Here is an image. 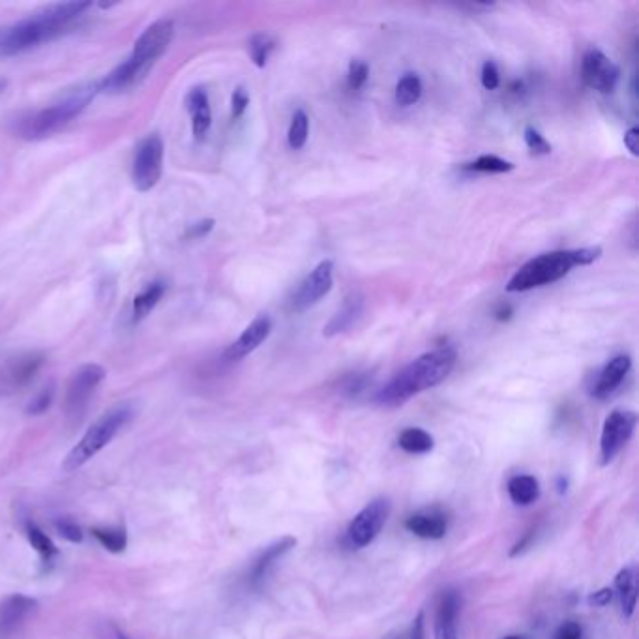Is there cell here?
I'll use <instances>...</instances> for the list:
<instances>
[{"label":"cell","instance_id":"obj_3","mask_svg":"<svg viewBox=\"0 0 639 639\" xmlns=\"http://www.w3.org/2000/svg\"><path fill=\"white\" fill-rule=\"evenodd\" d=\"M175 38V23L171 19H158L135 40L130 57L119 64L111 74L100 81V92H122L132 89L152 66L164 57Z\"/></svg>","mask_w":639,"mask_h":639},{"label":"cell","instance_id":"obj_2","mask_svg":"<svg viewBox=\"0 0 639 639\" xmlns=\"http://www.w3.org/2000/svg\"><path fill=\"white\" fill-rule=\"evenodd\" d=\"M458 353L452 347H439L405 366L375 396L383 407H400L424 390L437 387L452 373Z\"/></svg>","mask_w":639,"mask_h":639},{"label":"cell","instance_id":"obj_6","mask_svg":"<svg viewBox=\"0 0 639 639\" xmlns=\"http://www.w3.org/2000/svg\"><path fill=\"white\" fill-rule=\"evenodd\" d=\"M134 415L135 407L132 402L117 403L115 407H111L90 426L89 430L85 431L79 443L68 452V456L62 463V469L66 473H74L77 469H81L117 437V433L132 420Z\"/></svg>","mask_w":639,"mask_h":639},{"label":"cell","instance_id":"obj_25","mask_svg":"<svg viewBox=\"0 0 639 639\" xmlns=\"http://www.w3.org/2000/svg\"><path fill=\"white\" fill-rule=\"evenodd\" d=\"M92 536L100 542V546L111 553H122L128 546V533L124 525L115 527H94Z\"/></svg>","mask_w":639,"mask_h":639},{"label":"cell","instance_id":"obj_46","mask_svg":"<svg viewBox=\"0 0 639 639\" xmlns=\"http://www.w3.org/2000/svg\"><path fill=\"white\" fill-rule=\"evenodd\" d=\"M120 639H126V638H124V636H122V634H120Z\"/></svg>","mask_w":639,"mask_h":639},{"label":"cell","instance_id":"obj_12","mask_svg":"<svg viewBox=\"0 0 639 639\" xmlns=\"http://www.w3.org/2000/svg\"><path fill=\"white\" fill-rule=\"evenodd\" d=\"M581 79L589 89L610 94L621 79V70L600 49H589L581 60Z\"/></svg>","mask_w":639,"mask_h":639},{"label":"cell","instance_id":"obj_8","mask_svg":"<svg viewBox=\"0 0 639 639\" xmlns=\"http://www.w3.org/2000/svg\"><path fill=\"white\" fill-rule=\"evenodd\" d=\"M388 516H390V501L387 497L373 499L372 503L364 506L349 523V529H347L349 546L355 550L370 546L383 531Z\"/></svg>","mask_w":639,"mask_h":639},{"label":"cell","instance_id":"obj_40","mask_svg":"<svg viewBox=\"0 0 639 639\" xmlns=\"http://www.w3.org/2000/svg\"><path fill=\"white\" fill-rule=\"evenodd\" d=\"M611 598H613V591L611 589H600V591H596L593 595L589 596V606H593V608H604V606H608L611 602Z\"/></svg>","mask_w":639,"mask_h":639},{"label":"cell","instance_id":"obj_13","mask_svg":"<svg viewBox=\"0 0 639 639\" xmlns=\"http://www.w3.org/2000/svg\"><path fill=\"white\" fill-rule=\"evenodd\" d=\"M270 332H272V319L268 315H257L252 323L244 328V332L238 336L237 340L229 345V349L225 351V360L237 362L252 355L253 351L267 340Z\"/></svg>","mask_w":639,"mask_h":639},{"label":"cell","instance_id":"obj_15","mask_svg":"<svg viewBox=\"0 0 639 639\" xmlns=\"http://www.w3.org/2000/svg\"><path fill=\"white\" fill-rule=\"evenodd\" d=\"M461 610V596L458 591H446L437 604L435 613V639H458V615Z\"/></svg>","mask_w":639,"mask_h":639},{"label":"cell","instance_id":"obj_35","mask_svg":"<svg viewBox=\"0 0 639 639\" xmlns=\"http://www.w3.org/2000/svg\"><path fill=\"white\" fill-rule=\"evenodd\" d=\"M248 105H250L248 92H246V89L238 87V89H235V92H233V96H231V117H233V119H240V117L246 113Z\"/></svg>","mask_w":639,"mask_h":639},{"label":"cell","instance_id":"obj_4","mask_svg":"<svg viewBox=\"0 0 639 639\" xmlns=\"http://www.w3.org/2000/svg\"><path fill=\"white\" fill-rule=\"evenodd\" d=\"M96 94H100V83H83L75 89L66 90L57 102L15 120L14 132L29 141L51 137L79 117Z\"/></svg>","mask_w":639,"mask_h":639},{"label":"cell","instance_id":"obj_24","mask_svg":"<svg viewBox=\"0 0 639 639\" xmlns=\"http://www.w3.org/2000/svg\"><path fill=\"white\" fill-rule=\"evenodd\" d=\"M398 445L407 454H428L433 450L435 441L430 433L422 428H407L400 433Z\"/></svg>","mask_w":639,"mask_h":639},{"label":"cell","instance_id":"obj_28","mask_svg":"<svg viewBox=\"0 0 639 639\" xmlns=\"http://www.w3.org/2000/svg\"><path fill=\"white\" fill-rule=\"evenodd\" d=\"M308 134H310V119L306 115V111L297 109L293 119H291V126H289V134H287V141H289V147L293 150H300L306 141H308Z\"/></svg>","mask_w":639,"mask_h":639},{"label":"cell","instance_id":"obj_19","mask_svg":"<svg viewBox=\"0 0 639 639\" xmlns=\"http://www.w3.org/2000/svg\"><path fill=\"white\" fill-rule=\"evenodd\" d=\"M364 312V297L360 293H353L345 298L342 308L332 315V319L328 321L327 327L323 328V334L327 338H334L338 334L347 332L360 319V315Z\"/></svg>","mask_w":639,"mask_h":639},{"label":"cell","instance_id":"obj_41","mask_svg":"<svg viewBox=\"0 0 639 639\" xmlns=\"http://www.w3.org/2000/svg\"><path fill=\"white\" fill-rule=\"evenodd\" d=\"M366 387V377L364 375H355V377H349L347 383H345V392L349 396H355L358 392H362V388Z\"/></svg>","mask_w":639,"mask_h":639},{"label":"cell","instance_id":"obj_42","mask_svg":"<svg viewBox=\"0 0 639 639\" xmlns=\"http://www.w3.org/2000/svg\"><path fill=\"white\" fill-rule=\"evenodd\" d=\"M639 130L638 128H630L625 134V147L630 150L632 156H638Z\"/></svg>","mask_w":639,"mask_h":639},{"label":"cell","instance_id":"obj_39","mask_svg":"<svg viewBox=\"0 0 639 639\" xmlns=\"http://www.w3.org/2000/svg\"><path fill=\"white\" fill-rule=\"evenodd\" d=\"M424 621H426L424 613H418L417 619L413 621L409 632L402 639H426V623Z\"/></svg>","mask_w":639,"mask_h":639},{"label":"cell","instance_id":"obj_1","mask_svg":"<svg viewBox=\"0 0 639 639\" xmlns=\"http://www.w3.org/2000/svg\"><path fill=\"white\" fill-rule=\"evenodd\" d=\"M90 6L92 2L89 0L51 4L6 30L0 38V51L4 55H17L32 47L47 44L64 34L66 29L74 27L75 21H79Z\"/></svg>","mask_w":639,"mask_h":639},{"label":"cell","instance_id":"obj_37","mask_svg":"<svg viewBox=\"0 0 639 639\" xmlns=\"http://www.w3.org/2000/svg\"><path fill=\"white\" fill-rule=\"evenodd\" d=\"M583 638V628L576 621H566L559 626L555 639H581Z\"/></svg>","mask_w":639,"mask_h":639},{"label":"cell","instance_id":"obj_23","mask_svg":"<svg viewBox=\"0 0 639 639\" xmlns=\"http://www.w3.org/2000/svg\"><path fill=\"white\" fill-rule=\"evenodd\" d=\"M164 295V282L149 283V285L134 298V306H132V319H134V323L143 321V319L158 306V302L162 300Z\"/></svg>","mask_w":639,"mask_h":639},{"label":"cell","instance_id":"obj_17","mask_svg":"<svg viewBox=\"0 0 639 639\" xmlns=\"http://www.w3.org/2000/svg\"><path fill=\"white\" fill-rule=\"evenodd\" d=\"M630 370H632V358L628 355H617V357L611 358L610 362L604 366V370L598 375L591 394L598 400L610 398L611 394L623 385Z\"/></svg>","mask_w":639,"mask_h":639},{"label":"cell","instance_id":"obj_38","mask_svg":"<svg viewBox=\"0 0 639 639\" xmlns=\"http://www.w3.org/2000/svg\"><path fill=\"white\" fill-rule=\"evenodd\" d=\"M212 229H214V220H203V222L190 225L188 231H186V235L190 238H203L207 237Z\"/></svg>","mask_w":639,"mask_h":639},{"label":"cell","instance_id":"obj_31","mask_svg":"<svg viewBox=\"0 0 639 639\" xmlns=\"http://www.w3.org/2000/svg\"><path fill=\"white\" fill-rule=\"evenodd\" d=\"M523 137H525L527 149L531 150L536 156H546V154H550V141H548L544 135L540 134L536 128H533V126H527V128H525Z\"/></svg>","mask_w":639,"mask_h":639},{"label":"cell","instance_id":"obj_11","mask_svg":"<svg viewBox=\"0 0 639 639\" xmlns=\"http://www.w3.org/2000/svg\"><path fill=\"white\" fill-rule=\"evenodd\" d=\"M334 283V263L330 259L321 261L312 272L300 282L291 298V310L302 313L313 308L321 302V298L327 297Z\"/></svg>","mask_w":639,"mask_h":639},{"label":"cell","instance_id":"obj_30","mask_svg":"<svg viewBox=\"0 0 639 639\" xmlns=\"http://www.w3.org/2000/svg\"><path fill=\"white\" fill-rule=\"evenodd\" d=\"M514 167L516 165L508 160H503L493 154H486V156L476 158L475 162H471L465 169L475 171V173H510V171H514Z\"/></svg>","mask_w":639,"mask_h":639},{"label":"cell","instance_id":"obj_9","mask_svg":"<svg viewBox=\"0 0 639 639\" xmlns=\"http://www.w3.org/2000/svg\"><path fill=\"white\" fill-rule=\"evenodd\" d=\"M105 375L107 373L100 364H83L81 368H77V372L72 375L68 383L66 398H64V409L68 417L72 420L83 417V413L89 407L92 394L102 385Z\"/></svg>","mask_w":639,"mask_h":639},{"label":"cell","instance_id":"obj_29","mask_svg":"<svg viewBox=\"0 0 639 639\" xmlns=\"http://www.w3.org/2000/svg\"><path fill=\"white\" fill-rule=\"evenodd\" d=\"M274 47H276V42H274L272 36H268V34H255V36H252L248 51H250L253 64L257 68H265L272 51H274Z\"/></svg>","mask_w":639,"mask_h":639},{"label":"cell","instance_id":"obj_43","mask_svg":"<svg viewBox=\"0 0 639 639\" xmlns=\"http://www.w3.org/2000/svg\"><path fill=\"white\" fill-rule=\"evenodd\" d=\"M512 313H514L512 306L501 304V306L495 310V319H497V321H508V319L512 317Z\"/></svg>","mask_w":639,"mask_h":639},{"label":"cell","instance_id":"obj_34","mask_svg":"<svg viewBox=\"0 0 639 639\" xmlns=\"http://www.w3.org/2000/svg\"><path fill=\"white\" fill-rule=\"evenodd\" d=\"M53 396H55V388H44V390L30 402L27 413H29V415H42V413H45V411L49 409V405L53 402Z\"/></svg>","mask_w":639,"mask_h":639},{"label":"cell","instance_id":"obj_33","mask_svg":"<svg viewBox=\"0 0 639 639\" xmlns=\"http://www.w3.org/2000/svg\"><path fill=\"white\" fill-rule=\"evenodd\" d=\"M55 527H57V533L62 538H66L68 542H72V544L83 542V531H81V527L75 521L59 520L55 523Z\"/></svg>","mask_w":639,"mask_h":639},{"label":"cell","instance_id":"obj_10","mask_svg":"<svg viewBox=\"0 0 639 639\" xmlns=\"http://www.w3.org/2000/svg\"><path fill=\"white\" fill-rule=\"evenodd\" d=\"M638 424V415L634 411H613L606 418L602 437H600V458L608 465L619 456L626 443L632 439Z\"/></svg>","mask_w":639,"mask_h":639},{"label":"cell","instance_id":"obj_27","mask_svg":"<svg viewBox=\"0 0 639 639\" xmlns=\"http://www.w3.org/2000/svg\"><path fill=\"white\" fill-rule=\"evenodd\" d=\"M422 90L424 87L417 74H405L396 87V102L402 107L415 105L422 98Z\"/></svg>","mask_w":639,"mask_h":639},{"label":"cell","instance_id":"obj_7","mask_svg":"<svg viewBox=\"0 0 639 639\" xmlns=\"http://www.w3.org/2000/svg\"><path fill=\"white\" fill-rule=\"evenodd\" d=\"M164 139L158 134H150L137 145L132 162V182L141 194L150 192L164 173Z\"/></svg>","mask_w":639,"mask_h":639},{"label":"cell","instance_id":"obj_45","mask_svg":"<svg viewBox=\"0 0 639 639\" xmlns=\"http://www.w3.org/2000/svg\"><path fill=\"white\" fill-rule=\"evenodd\" d=\"M503 639H525V638H521V636H506V638Z\"/></svg>","mask_w":639,"mask_h":639},{"label":"cell","instance_id":"obj_20","mask_svg":"<svg viewBox=\"0 0 639 639\" xmlns=\"http://www.w3.org/2000/svg\"><path fill=\"white\" fill-rule=\"evenodd\" d=\"M405 529L415 536L426 538V540H439L448 531V521H446L445 514L428 510V512H418V514L409 516L405 520Z\"/></svg>","mask_w":639,"mask_h":639},{"label":"cell","instance_id":"obj_44","mask_svg":"<svg viewBox=\"0 0 639 639\" xmlns=\"http://www.w3.org/2000/svg\"><path fill=\"white\" fill-rule=\"evenodd\" d=\"M4 89H6V81H4V79H0V94L4 92Z\"/></svg>","mask_w":639,"mask_h":639},{"label":"cell","instance_id":"obj_32","mask_svg":"<svg viewBox=\"0 0 639 639\" xmlns=\"http://www.w3.org/2000/svg\"><path fill=\"white\" fill-rule=\"evenodd\" d=\"M370 77V66L362 60H351L349 64V74H347V83L351 90H360Z\"/></svg>","mask_w":639,"mask_h":639},{"label":"cell","instance_id":"obj_26","mask_svg":"<svg viewBox=\"0 0 639 639\" xmlns=\"http://www.w3.org/2000/svg\"><path fill=\"white\" fill-rule=\"evenodd\" d=\"M25 531H27L30 546L40 553V557H42V561H44L45 565L51 563V561L57 557V553H59L57 546L53 544V540L45 535L44 531H42L34 521H27Z\"/></svg>","mask_w":639,"mask_h":639},{"label":"cell","instance_id":"obj_21","mask_svg":"<svg viewBox=\"0 0 639 639\" xmlns=\"http://www.w3.org/2000/svg\"><path fill=\"white\" fill-rule=\"evenodd\" d=\"M615 591L621 600V610L625 619H630L638 602V578L634 568H623L615 578Z\"/></svg>","mask_w":639,"mask_h":639},{"label":"cell","instance_id":"obj_14","mask_svg":"<svg viewBox=\"0 0 639 639\" xmlns=\"http://www.w3.org/2000/svg\"><path fill=\"white\" fill-rule=\"evenodd\" d=\"M36 610H38V602L34 598L25 595L8 596L0 604V636L12 634Z\"/></svg>","mask_w":639,"mask_h":639},{"label":"cell","instance_id":"obj_22","mask_svg":"<svg viewBox=\"0 0 639 639\" xmlns=\"http://www.w3.org/2000/svg\"><path fill=\"white\" fill-rule=\"evenodd\" d=\"M508 495L514 505H533L540 497V484L533 475L514 476L508 482Z\"/></svg>","mask_w":639,"mask_h":639},{"label":"cell","instance_id":"obj_5","mask_svg":"<svg viewBox=\"0 0 639 639\" xmlns=\"http://www.w3.org/2000/svg\"><path fill=\"white\" fill-rule=\"evenodd\" d=\"M602 248H580V250H559V252L542 253L535 259L527 261L523 267L506 283L508 293H523L536 287L559 282L576 267L593 265L600 259Z\"/></svg>","mask_w":639,"mask_h":639},{"label":"cell","instance_id":"obj_18","mask_svg":"<svg viewBox=\"0 0 639 639\" xmlns=\"http://www.w3.org/2000/svg\"><path fill=\"white\" fill-rule=\"evenodd\" d=\"M186 111L192 119V134L195 141H203L212 126V111H210L209 94L203 87H195L186 94Z\"/></svg>","mask_w":639,"mask_h":639},{"label":"cell","instance_id":"obj_36","mask_svg":"<svg viewBox=\"0 0 639 639\" xmlns=\"http://www.w3.org/2000/svg\"><path fill=\"white\" fill-rule=\"evenodd\" d=\"M482 85H484V89L488 90L499 89V85H501V74H499L497 66L490 60L482 66Z\"/></svg>","mask_w":639,"mask_h":639},{"label":"cell","instance_id":"obj_16","mask_svg":"<svg viewBox=\"0 0 639 639\" xmlns=\"http://www.w3.org/2000/svg\"><path fill=\"white\" fill-rule=\"evenodd\" d=\"M297 546V538L295 536H283L280 540H276L274 544H270L265 551L255 559L252 568H250V574H248V581L252 587H259L263 581L267 580L268 572L274 568V565L285 557L289 551L293 550Z\"/></svg>","mask_w":639,"mask_h":639}]
</instances>
